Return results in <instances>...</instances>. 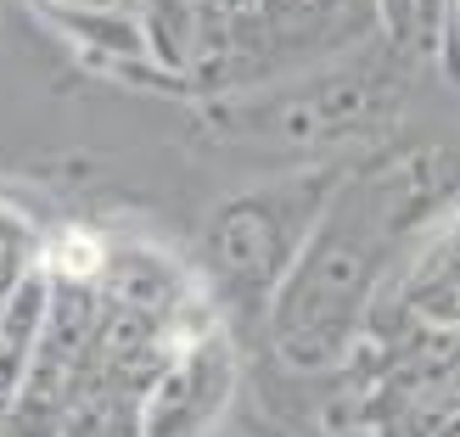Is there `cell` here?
Returning a JSON list of instances; mask_svg holds the SVG:
<instances>
[{"instance_id": "6da1fadb", "label": "cell", "mask_w": 460, "mask_h": 437, "mask_svg": "<svg viewBox=\"0 0 460 437\" xmlns=\"http://www.w3.org/2000/svg\"><path fill=\"white\" fill-rule=\"evenodd\" d=\"M51 269L62 275V281H90V275L102 269V247L90 241V236H62V241H57Z\"/></svg>"}]
</instances>
